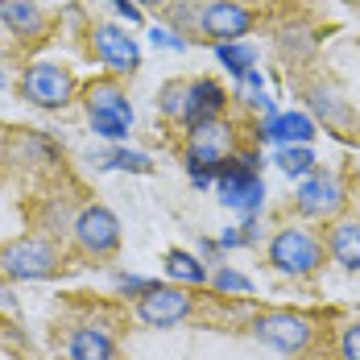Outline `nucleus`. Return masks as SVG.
<instances>
[{"mask_svg": "<svg viewBox=\"0 0 360 360\" xmlns=\"http://www.w3.org/2000/svg\"><path fill=\"white\" fill-rule=\"evenodd\" d=\"M265 158L252 149H236L216 166V191L219 203L236 216H261L265 207V179H261Z\"/></svg>", "mask_w": 360, "mask_h": 360, "instance_id": "nucleus-1", "label": "nucleus"}, {"mask_svg": "<svg viewBox=\"0 0 360 360\" xmlns=\"http://www.w3.org/2000/svg\"><path fill=\"white\" fill-rule=\"evenodd\" d=\"M323 261H327V249L311 228H294L290 224L269 240V265L278 274H286V278H311V274L323 269Z\"/></svg>", "mask_w": 360, "mask_h": 360, "instance_id": "nucleus-2", "label": "nucleus"}, {"mask_svg": "<svg viewBox=\"0 0 360 360\" xmlns=\"http://www.w3.org/2000/svg\"><path fill=\"white\" fill-rule=\"evenodd\" d=\"M252 340L282 356H302L315 340V323L302 311H265L252 319Z\"/></svg>", "mask_w": 360, "mask_h": 360, "instance_id": "nucleus-3", "label": "nucleus"}, {"mask_svg": "<svg viewBox=\"0 0 360 360\" xmlns=\"http://www.w3.org/2000/svg\"><path fill=\"white\" fill-rule=\"evenodd\" d=\"M71 96H75V79L58 63H30L21 71V100H30L34 108L58 112L71 104Z\"/></svg>", "mask_w": 360, "mask_h": 360, "instance_id": "nucleus-4", "label": "nucleus"}, {"mask_svg": "<svg viewBox=\"0 0 360 360\" xmlns=\"http://www.w3.org/2000/svg\"><path fill=\"white\" fill-rule=\"evenodd\" d=\"M0 269L17 282H41L58 269V249L41 236H21L0 249Z\"/></svg>", "mask_w": 360, "mask_h": 360, "instance_id": "nucleus-5", "label": "nucleus"}, {"mask_svg": "<svg viewBox=\"0 0 360 360\" xmlns=\"http://www.w3.org/2000/svg\"><path fill=\"white\" fill-rule=\"evenodd\" d=\"M195 315V294H186V286H174V282H153L137 298V319L145 327H179L182 319Z\"/></svg>", "mask_w": 360, "mask_h": 360, "instance_id": "nucleus-6", "label": "nucleus"}, {"mask_svg": "<svg viewBox=\"0 0 360 360\" xmlns=\"http://www.w3.org/2000/svg\"><path fill=\"white\" fill-rule=\"evenodd\" d=\"M344 203H348V195H344L340 174H323V170L302 179L298 191H294V207H298V216H307V219H335L344 212Z\"/></svg>", "mask_w": 360, "mask_h": 360, "instance_id": "nucleus-7", "label": "nucleus"}, {"mask_svg": "<svg viewBox=\"0 0 360 360\" xmlns=\"http://www.w3.org/2000/svg\"><path fill=\"white\" fill-rule=\"evenodd\" d=\"M71 236L75 245L83 252H91V257H104L120 245V219L112 216L108 207H100V203H91V207H83L71 224Z\"/></svg>", "mask_w": 360, "mask_h": 360, "instance_id": "nucleus-8", "label": "nucleus"}, {"mask_svg": "<svg viewBox=\"0 0 360 360\" xmlns=\"http://www.w3.org/2000/svg\"><path fill=\"white\" fill-rule=\"evenodd\" d=\"M252 30V13L240 0H212L199 8V34L212 41H245V34Z\"/></svg>", "mask_w": 360, "mask_h": 360, "instance_id": "nucleus-9", "label": "nucleus"}, {"mask_svg": "<svg viewBox=\"0 0 360 360\" xmlns=\"http://www.w3.org/2000/svg\"><path fill=\"white\" fill-rule=\"evenodd\" d=\"M91 46H96V54H100V63L108 67V71H137L141 67V46L133 41L129 30H120L116 21H104V25H96L91 30Z\"/></svg>", "mask_w": 360, "mask_h": 360, "instance_id": "nucleus-10", "label": "nucleus"}, {"mask_svg": "<svg viewBox=\"0 0 360 360\" xmlns=\"http://www.w3.org/2000/svg\"><path fill=\"white\" fill-rule=\"evenodd\" d=\"M315 133H319V124H315L311 112H278V116H265L252 129L257 145H274V149L278 145H311Z\"/></svg>", "mask_w": 360, "mask_h": 360, "instance_id": "nucleus-11", "label": "nucleus"}, {"mask_svg": "<svg viewBox=\"0 0 360 360\" xmlns=\"http://www.w3.org/2000/svg\"><path fill=\"white\" fill-rule=\"evenodd\" d=\"M228 153H236V149H232V124H228L224 116H219V120H207V124H199V129H191L186 166H207V170H216Z\"/></svg>", "mask_w": 360, "mask_h": 360, "instance_id": "nucleus-12", "label": "nucleus"}, {"mask_svg": "<svg viewBox=\"0 0 360 360\" xmlns=\"http://www.w3.org/2000/svg\"><path fill=\"white\" fill-rule=\"evenodd\" d=\"M228 108V87L216 83V79H195L191 87H186V112H182V129L191 133V129H199V124H207V120H219Z\"/></svg>", "mask_w": 360, "mask_h": 360, "instance_id": "nucleus-13", "label": "nucleus"}, {"mask_svg": "<svg viewBox=\"0 0 360 360\" xmlns=\"http://www.w3.org/2000/svg\"><path fill=\"white\" fill-rule=\"evenodd\" d=\"M327 252L340 269L360 274V219H335L327 232Z\"/></svg>", "mask_w": 360, "mask_h": 360, "instance_id": "nucleus-14", "label": "nucleus"}, {"mask_svg": "<svg viewBox=\"0 0 360 360\" xmlns=\"http://www.w3.org/2000/svg\"><path fill=\"white\" fill-rule=\"evenodd\" d=\"M67 356L71 360H116V344H112V335L104 327L83 323V327H75L71 340H67Z\"/></svg>", "mask_w": 360, "mask_h": 360, "instance_id": "nucleus-15", "label": "nucleus"}, {"mask_svg": "<svg viewBox=\"0 0 360 360\" xmlns=\"http://www.w3.org/2000/svg\"><path fill=\"white\" fill-rule=\"evenodd\" d=\"M0 21L17 37H41V30H46V17H41L37 0H0Z\"/></svg>", "mask_w": 360, "mask_h": 360, "instance_id": "nucleus-16", "label": "nucleus"}, {"mask_svg": "<svg viewBox=\"0 0 360 360\" xmlns=\"http://www.w3.org/2000/svg\"><path fill=\"white\" fill-rule=\"evenodd\" d=\"M83 104H87V112H120V116H133V104H129L124 87L112 83V79H96V83H87Z\"/></svg>", "mask_w": 360, "mask_h": 360, "instance_id": "nucleus-17", "label": "nucleus"}, {"mask_svg": "<svg viewBox=\"0 0 360 360\" xmlns=\"http://www.w3.org/2000/svg\"><path fill=\"white\" fill-rule=\"evenodd\" d=\"M166 274H170L179 286H203V282H212L207 261H203L199 252H186V249H170L166 252Z\"/></svg>", "mask_w": 360, "mask_h": 360, "instance_id": "nucleus-18", "label": "nucleus"}, {"mask_svg": "<svg viewBox=\"0 0 360 360\" xmlns=\"http://www.w3.org/2000/svg\"><path fill=\"white\" fill-rule=\"evenodd\" d=\"M274 162H278V170L290 174V179H311L315 170H319V162H315V149L311 145H278L274 149Z\"/></svg>", "mask_w": 360, "mask_h": 360, "instance_id": "nucleus-19", "label": "nucleus"}, {"mask_svg": "<svg viewBox=\"0 0 360 360\" xmlns=\"http://www.w3.org/2000/svg\"><path fill=\"white\" fill-rule=\"evenodd\" d=\"M307 100H311V108L319 112L327 124H348V120H352V108L344 104V96H340L335 87H327V83H315V87L307 91Z\"/></svg>", "mask_w": 360, "mask_h": 360, "instance_id": "nucleus-20", "label": "nucleus"}, {"mask_svg": "<svg viewBox=\"0 0 360 360\" xmlns=\"http://www.w3.org/2000/svg\"><path fill=\"white\" fill-rule=\"evenodd\" d=\"M216 58H219V67L232 75L236 83H240V79L257 67V50H252L249 41H219V46H216Z\"/></svg>", "mask_w": 360, "mask_h": 360, "instance_id": "nucleus-21", "label": "nucleus"}, {"mask_svg": "<svg viewBox=\"0 0 360 360\" xmlns=\"http://www.w3.org/2000/svg\"><path fill=\"white\" fill-rule=\"evenodd\" d=\"M96 166H104V170H129V174H149L153 158L141 153V149H129V145H112L108 153L96 158Z\"/></svg>", "mask_w": 360, "mask_h": 360, "instance_id": "nucleus-22", "label": "nucleus"}, {"mask_svg": "<svg viewBox=\"0 0 360 360\" xmlns=\"http://www.w3.org/2000/svg\"><path fill=\"white\" fill-rule=\"evenodd\" d=\"M13 153H17V162H58V145L41 133H17Z\"/></svg>", "mask_w": 360, "mask_h": 360, "instance_id": "nucleus-23", "label": "nucleus"}, {"mask_svg": "<svg viewBox=\"0 0 360 360\" xmlns=\"http://www.w3.org/2000/svg\"><path fill=\"white\" fill-rule=\"evenodd\" d=\"M87 116H91L96 137H104L112 145H124L133 133V116H120V112H87Z\"/></svg>", "mask_w": 360, "mask_h": 360, "instance_id": "nucleus-24", "label": "nucleus"}, {"mask_svg": "<svg viewBox=\"0 0 360 360\" xmlns=\"http://www.w3.org/2000/svg\"><path fill=\"white\" fill-rule=\"evenodd\" d=\"M186 87H191V83L174 79V83H166V87L158 91V108H162V116L182 120V112H186Z\"/></svg>", "mask_w": 360, "mask_h": 360, "instance_id": "nucleus-25", "label": "nucleus"}, {"mask_svg": "<svg viewBox=\"0 0 360 360\" xmlns=\"http://www.w3.org/2000/svg\"><path fill=\"white\" fill-rule=\"evenodd\" d=\"M212 286H216L219 294H252V282H249V278H245L240 269H228V265L212 274Z\"/></svg>", "mask_w": 360, "mask_h": 360, "instance_id": "nucleus-26", "label": "nucleus"}, {"mask_svg": "<svg viewBox=\"0 0 360 360\" xmlns=\"http://www.w3.org/2000/svg\"><path fill=\"white\" fill-rule=\"evenodd\" d=\"M112 286L120 290V294H133V298H141V294L153 286V282H149V278H141V274H116V278H112Z\"/></svg>", "mask_w": 360, "mask_h": 360, "instance_id": "nucleus-27", "label": "nucleus"}, {"mask_svg": "<svg viewBox=\"0 0 360 360\" xmlns=\"http://www.w3.org/2000/svg\"><path fill=\"white\" fill-rule=\"evenodd\" d=\"M340 356L344 360H360V319L344 327V335H340Z\"/></svg>", "mask_w": 360, "mask_h": 360, "instance_id": "nucleus-28", "label": "nucleus"}, {"mask_svg": "<svg viewBox=\"0 0 360 360\" xmlns=\"http://www.w3.org/2000/svg\"><path fill=\"white\" fill-rule=\"evenodd\" d=\"M149 41L162 46V50H186V37L170 34V25H153V30H149Z\"/></svg>", "mask_w": 360, "mask_h": 360, "instance_id": "nucleus-29", "label": "nucleus"}, {"mask_svg": "<svg viewBox=\"0 0 360 360\" xmlns=\"http://www.w3.org/2000/svg\"><path fill=\"white\" fill-rule=\"evenodd\" d=\"M112 8H116V17H124L129 25H141V21H145V13H141V4H137V0H112Z\"/></svg>", "mask_w": 360, "mask_h": 360, "instance_id": "nucleus-30", "label": "nucleus"}, {"mask_svg": "<svg viewBox=\"0 0 360 360\" xmlns=\"http://www.w3.org/2000/svg\"><path fill=\"white\" fill-rule=\"evenodd\" d=\"M186 174H191V182L199 191H212L216 186V170H207V166H186Z\"/></svg>", "mask_w": 360, "mask_h": 360, "instance_id": "nucleus-31", "label": "nucleus"}, {"mask_svg": "<svg viewBox=\"0 0 360 360\" xmlns=\"http://www.w3.org/2000/svg\"><path fill=\"white\" fill-rule=\"evenodd\" d=\"M219 249H245V232H240V228H224Z\"/></svg>", "mask_w": 360, "mask_h": 360, "instance_id": "nucleus-32", "label": "nucleus"}, {"mask_svg": "<svg viewBox=\"0 0 360 360\" xmlns=\"http://www.w3.org/2000/svg\"><path fill=\"white\" fill-rule=\"evenodd\" d=\"M240 232H245V245H257V236H261V228H257V216H245Z\"/></svg>", "mask_w": 360, "mask_h": 360, "instance_id": "nucleus-33", "label": "nucleus"}, {"mask_svg": "<svg viewBox=\"0 0 360 360\" xmlns=\"http://www.w3.org/2000/svg\"><path fill=\"white\" fill-rule=\"evenodd\" d=\"M199 257H203V261H219V245H212V240H199Z\"/></svg>", "mask_w": 360, "mask_h": 360, "instance_id": "nucleus-34", "label": "nucleus"}, {"mask_svg": "<svg viewBox=\"0 0 360 360\" xmlns=\"http://www.w3.org/2000/svg\"><path fill=\"white\" fill-rule=\"evenodd\" d=\"M137 4H141V8H170L174 0H137Z\"/></svg>", "mask_w": 360, "mask_h": 360, "instance_id": "nucleus-35", "label": "nucleus"}]
</instances>
